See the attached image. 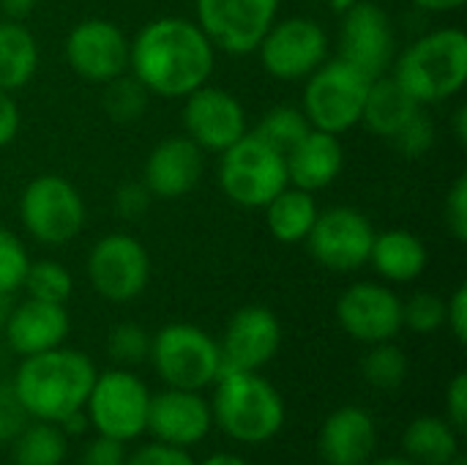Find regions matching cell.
Returning <instances> with one entry per match:
<instances>
[{
    "mask_svg": "<svg viewBox=\"0 0 467 465\" xmlns=\"http://www.w3.org/2000/svg\"><path fill=\"white\" fill-rule=\"evenodd\" d=\"M0 397H3V392H0Z\"/></svg>",
    "mask_w": 467,
    "mask_h": 465,
    "instance_id": "obj_53",
    "label": "cell"
},
{
    "mask_svg": "<svg viewBox=\"0 0 467 465\" xmlns=\"http://www.w3.org/2000/svg\"><path fill=\"white\" fill-rule=\"evenodd\" d=\"M71 332V318L66 312V304L25 299L16 304L5 321V340L14 354L33 356L52 348H60Z\"/></svg>",
    "mask_w": 467,
    "mask_h": 465,
    "instance_id": "obj_21",
    "label": "cell"
},
{
    "mask_svg": "<svg viewBox=\"0 0 467 465\" xmlns=\"http://www.w3.org/2000/svg\"><path fill=\"white\" fill-rule=\"evenodd\" d=\"M88 219L82 192L57 173L30 178L19 195V222L25 233L44 247H63L74 241Z\"/></svg>",
    "mask_w": 467,
    "mask_h": 465,
    "instance_id": "obj_7",
    "label": "cell"
},
{
    "mask_svg": "<svg viewBox=\"0 0 467 465\" xmlns=\"http://www.w3.org/2000/svg\"><path fill=\"white\" fill-rule=\"evenodd\" d=\"M446 326L460 345L467 343V285H460L446 301Z\"/></svg>",
    "mask_w": 467,
    "mask_h": 465,
    "instance_id": "obj_43",
    "label": "cell"
},
{
    "mask_svg": "<svg viewBox=\"0 0 467 465\" xmlns=\"http://www.w3.org/2000/svg\"><path fill=\"white\" fill-rule=\"evenodd\" d=\"M19 126H22V115H19V104H16L14 93L0 90V148H5L16 140Z\"/></svg>",
    "mask_w": 467,
    "mask_h": 465,
    "instance_id": "obj_44",
    "label": "cell"
},
{
    "mask_svg": "<svg viewBox=\"0 0 467 465\" xmlns=\"http://www.w3.org/2000/svg\"><path fill=\"white\" fill-rule=\"evenodd\" d=\"M205 173V151L186 134L167 137L153 145L145 159L142 184L153 200H178L189 195Z\"/></svg>",
    "mask_w": 467,
    "mask_h": 465,
    "instance_id": "obj_20",
    "label": "cell"
},
{
    "mask_svg": "<svg viewBox=\"0 0 467 465\" xmlns=\"http://www.w3.org/2000/svg\"><path fill=\"white\" fill-rule=\"evenodd\" d=\"M90 288L112 304L140 299L150 282V255L131 233L115 230L101 236L85 260Z\"/></svg>",
    "mask_w": 467,
    "mask_h": 465,
    "instance_id": "obj_10",
    "label": "cell"
},
{
    "mask_svg": "<svg viewBox=\"0 0 467 465\" xmlns=\"http://www.w3.org/2000/svg\"><path fill=\"white\" fill-rule=\"evenodd\" d=\"M446 227L462 244L467 241V175H460L446 195Z\"/></svg>",
    "mask_w": 467,
    "mask_h": 465,
    "instance_id": "obj_39",
    "label": "cell"
},
{
    "mask_svg": "<svg viewBox=\"0 0 467 465\" xmlns=\"http://www.w3.org/2000/svg\"><path fill=\"white\" fill-rule=\"evenodd\" d=\"M402 452L416 465H451L460 458V433L449 419L419 417L402 433Z\"/></svg>",
    "mask_w": 467,
    "mask_h": 465,
    "instance_id": "obj_27",
    "label": "cell"
},
{
    "mask_svg": "<svg viewBox=\"0 0 467 465\" xmlns=\"http://www.w3.org/2000/svg\"><path fill=\"white\" fill-rule=\"evenodd\" d=\"M156 375L170 389L202 392L222 373L219 343L194 323H167L150 337L148 354Z\"/></svg>",
    "mask_w": 467,
    "mask_h": 465,
    "instance_id": "obj_8",
    "label": "cell"
},
{
    "mask_svg": "<svg viewBox=\"0 0 467 465\" xmlns=\"http://www.w3.org/2000/svg\"><path fill=\"white\" fill-rule=\"evenodd\" d=\"M197 465H249V460H244L235 452H213V455H208L202 463Z\"/></svg>",
    "mask_w": 467,
    "mask_h": 465,
    "instance_id": "obj_49",
    "label": "cell"
},
{
    "mask_svg": "<svg viewBox=\"0 0 467 465\" xmlns=\"http://www.w3.org/2000/svg\"><path fill=\"white\" fill-rule=\"evenodd\" d=\"M375 241V227L367 214L350 206L326 208L317 214L306 247L312 258L337 274H353L367 266Z\"/></svg>",
    "mask_w": 467,
    "mask_h": 465,
    "instance_id": "obj_14",
    "label": "cell"
},
{
    "mask_svg": "<svg viewBox=\"0 0 467 465\" xmlns=\"http://www.w3.org/2000/svg\"><path fill=\"white\" fill-rule=\"evenodd\" d=\"M216 178L233 206L260 211L287 186V162L282 151L260 140L254 132H246L238 143L222 151Z\"/></svg>",
    "mask_w": 467,
    "mask_h": 465,
    "instance_id": "obj_6",
    "label": "cell"
},
{
    "mask_svg": "<svg viewBox=\"0 0 467 465\" xmlns=\"http://www.w3.org/2000/svg\"><path fill=\"white\" fill-rule=\"evenodd\" d=\"M421 107L454 99L467 82V36L460 27H438L402 52L389 71Z\"/></svg>",
    "mask_w": 467,
    "mask_h": 465,
    "instance_id": "obj_3",
    "label": "cell"
},
{
    "mask_svg": "<svg viewBox=\"0 0 467 465\" xmlns=\"http://www.w3.org/2000/svg\"><path fill=\"white\" fill-rule=\"evenodd\" d=\"M282 348V323L274 310L263 304H246L227 321L219 351L222 370L260 373Z\"/></svg>",
    "mask_w": 467,
    "mask_h": 465,
    "instance_id": "obj_18",
    "label": "cell"
},
{
    "mask_svg": "<svg viewBox=\"0 0 467 465\" xmlns=\"http://www.w3.org/2000/svg\"><path fill=\"white\" fill-rule=\"evenodd\" d=\"M41 63V47L36 33L16 19H0V90L25 88Z\"/></svg>",
    "mask_w": 467,
    "mask_h": 465,
    "instance_id": "obj_26",
    "label": "cell"
},
{
    "mask_svg": "<svg viewBox=\"0 0 467 465\" xmlns=\"http://www.w3.org/2000/svg\"><path fill=\"white\" fill-rule=\"evenodd\" d=\"M150 203H153V195L148 192V186H145L142 181H126V184H120V186L115 189V195H112V208H115V214H118L120 219H129V222L145 217L148 208H150Z\"/></svg>",
    "mask_w": 467,
    "mask_h": 465,
    "instance_id": "obj_38",
    "label": "cell"
},
{
    "mask_svg": "<svg viewBox=\"0 0 467 465\" xmlns=\"http://www.w3.org/2000/svg\"><path fill=\"white\" fill-rule=\"evenodd\" d=\"M372 77L358 66L337 58H326L309 77L301 93V110L312 129L328 134H345L361 123L367 90Z\"/></svg>",
    "mask_w": 467,
    "mask_h": 465,
    "instance_id": "obj_5",
    "label": "cell"
},
{
    "mask_svg": "<svg viewBox=\"0 0 467 465\" xmlns=\"http://www.w3.org/2000/svg\"><path fill=\"white\" fill-rule=\"evenodd\" d=\"M402 326L416 334H435L446 326V301L438 293L419 291L402 301Z\"/></svg>",
    "mask_w": 467,
    "mask_h": 465,
    "instance_id": "obj_34",
    "label": "cell"
},
{
    "mask_svg": "<svg viewBox=\"0 0 467 465\" xmlns=\"http://www.w3.org/2000/svg\"><path fill=\"white\" fill-rule=\"evenodd\" d=\"M148 406V384L129 367H115L96 375L85 403V417L99 436L129 444L145 433Z\"/></svg>",
    "mask_w": 467,
    "mask_h": 465,
    "instance_id": "obj_9",
    "label": "cell"
},
{
    "mask_svg": "<svg viewBox=\"0 0 467 465\" xmlns=\"http://www.w3.org/2000/svg\"><path fill=\"white\" fill-rule=\"evenodd\" d=\"M36 8H38V0H0V14H3V19L25 22Z\"/></svg>",
    "mask_w": 467,
    "mask_h": 465,
    "instance_id": "obj_46",
    "label": "cell"
},
{
    "mask_svg": "<svg viewBox=\"0 0 467 465\" xmlns=\"http://www.w3.org/2000/svg\"><path fill=\"white\" fill-rule=\"evenodd\" d=\"M11 444L14 465H63L68 455V441L60 425L41 419L25 425Z\"/></svg>",
    "mask_w": 467,
    "mask_h": 465,
    "instance_id": "obj_29",
    "label": "cell"
},
{
    "mask_svg": "<svg viewBox=\"0 0 467 465\" xmlns=\"http://www.w3.org/2000/svg\"><path fill=\"white\" fill-rule=\"evenodd\" d=\"M216 66V47L186 16H156L131 38L129 74L161 99H186L202 88Z\"/></svg>",
    "mask_w": 467,
    "mask_h": 465,
    "instance_id": "obj_1",
    "label": "cell"
},
{
    "mask_svg": "<svg viewBox=\"0 0 467 465\" xmlns=\"http://www.w3.org/2000/svg\"><path fill=\"white\" fill-rule=\"evenodd\" d=\"M339 58L364 74L383 77L397 58V33L386 8L375 0H356L339 16Z\"/></svg>",
    "mask_w": 467,
    "mask_h": 465,
    "instance_id": "obj_15",
    "label": "cell"
},
{
    "mask_svg": "<svg viewBox=\"0 0 467 465\" xmlns=\"http://www.w3.org/2000/svg\"><path fill=\"white\" fill-rule=\"evenodd\" d=\"M96 375L99 373L90 356L60 345L44 354L22 356V365L14 373L11 397L27 417L60 425L71 414L85 411Z\"/></svg>",
    "mask_w": 467,
    "mask_h": 465,
    "instance_id": "obj_2",
    "label": "cell"
},
{
    "mask_svg": "<svg viewBox=\"0 0 467 465\" xmlns=\"http://www.w3.org/2000/svg\"><path fill=\"white\" fill-rule=\"evenodd\" d=\"M27 269H30L27 247L16 233L0 227V299L22 288Z\"/></svg>",
    "mask_w": 467,
    "mask_h": 465,
    "instance_id": "obj_36",
    "label": "cell"
},
{
    "mask_svg": "<svg viewBox=\"0 0 467 465\" xmlns=\"http://www.w3.org/2000/svg\"><path fill=\"white\" fill-rule=\"evenodd\" d=\"M263 211H265L268 233L282 244L306 241V236H309L317 214H320L315 192H306V189H298L290 184Z\"/></svg>",
    "mask_w": 467,
    "mask_h": 465,
    "instance_id": "obj_28",
    "label": "cell"
},
{
    "mask_svg": "<svg viewBox=\"0 0 467 465\" xmlns=\"http://www.w3.org/2000/svg\"><path fill=\"white\" fill-rule=\"evenodd\" d=\"M309 129L312 126H309V121H306L301 107H296V104H276V107L263 112V118L257 121V126L252 132L260 140H265L268 145H274L276 151L287 153Z\"/></svg>",
    "mask_w": 467,
    "mask_h": 465,
    "instance_id": "obj_31",
    "label": "cell"
},
{
    "mask_svg": "<svg viewBox=\"0 0 467 465\" xmlns=\"http://www.w3.org/2000/svg\"><path fill=\"white\" fill-rule=\"evenodd\" d=\"M367 263L375 269V274L383 282L408 285V282L419 280L427 271L430 252H427L424 241L416 233L394 227V230L375 233Z\"/></svg>",
    "mask_w": 467,
    "mask_h": 465,
    "instance_id": "obj_24",
    "label": "cell"
},
{
    "mask_svg": "<svg viewBox=\"0 0 467 465\" xmlns=\"http://www.w3.org/2000/svg\"><path fill=\"white\" fill-rule=\"evenodd\" d=\"M129 52L131 38L104 16H88L77 22L63 41L68 69L93 85H107L129 74Z\"/></svg>",
    "mask_w": 467,
    "mask_h": 465,
    "instance_id": "obj_13",
    "label": "cell"
},
{
    "mask_svg": "<svg viewBox=\"0 0 467 465\" xmlns=\"http://www.w3.org/2000/svg\"><path fill=\"white\" fill-rule=\"evenodd\" d=\"M287 184L306 189V192H320L328 189L345 167V148L337 134L309 129L287 153Z\"/></svg>",
    "mask_w": 467,
    "mask_h": 465,
    "instance_id": "obj_23",
    "label": "cell"
},
{
    "mask_svg": "<svg viewBox=\"0 0 467 465\" xmlns=\"http://www.w3.org/2000/svg\"><path fill=\"white\" fill-rule=\"evenodd\" d=\"M123 465H197L194 458L181 449V447H170V444H161V441H153V444H145L140 447L134 455L126 458Z\"/></svg>",
    "mask_w": 467,
    "mask_h": 465,
    "instance_id": "obj_40",
    "label": "cell"
},
{
    "mask_svg": "<svg viewBox=\"0 0 467 465\" xmlns=\"http://www.w3.org/2000/svg\"><path fill=\"white\" fill-rule=\"evenodd\" d=\"M213 425L238 444H265L285 428L287 411L279 389L252 370H222L213 381Z\"/></svg>",
    "mask_w": 467,
    "mask_h": 465,
    "instance_id": "obj_4",
    "label": "cell"
},
{
    "mask_svg": "<svg viewBox=\"0 0 467 465\" xmlns=\"http://www.w3.org/2000/svg\"><path fill=\"white\" fill-rule=\"evenodd\" d=\"M361 373L372 389L394 392L408 378V356L400 345H394V340L375 343V345H369V351L361 362Z\"/></svg>",
    "mask_w": 467,
    "mask_h": 465,
    "instance_id": "obj_30",
    "label": "cell"
},
{
    "mask_svg": "<svg viewBox=\"0 0 467 465\" xmlns=\"http://www.w3.org/2000/svg\"><path fill=\"white\" fill-rule=\"evenodd\" d=\"M353 3H356V0H331V11L342 16V14H345V11H348Z\"/></svg>",
    "mask_w": 467,
    "mask_h": 465,
    "instance_id": "obj_51",
    "label": "cell"
},
{
    "mask_svg": "<svg viewBox=\"0 0 467 465\" xmlns=\"http://www.w3.org/2000/svg\"><path fill=\"white\" fill-rule=\"evenodd\" d=\"M416 8L430 11V14H451L465 5V0H410Z\"/></svg>",
    "mask_w": 467,
    "mask_h": 465,
    "instance_id": "obj_47",
    "label": "cell"
},
{
    "mask_svg": "<svg viewBox=\"0 0 467 465\" xmlns=\"http://www.w3.org/2000/svg\"><path fill=\"white\" fill-rule=\"evenodd\" d=\"M451 132H454V137H457V143L460 145H465L467 143V107H457V112H454V121H451Z\"/></svg>",
    "mask_w": 467,
    "mask_h": 465,
    "instance_id": "obj_48",
    "label": "cell"
},
{
    "mask_svg": "<svg viewBox=\"0 0 467 465\" xmlns=\"http://www.w3.org/2000/svg\"><path fill=\"white\" fill-rule=\"evenodd\" d=\"M451 465H465V463H462V460H460V458H457V460H454V463H451Z\"/></svg>",
    "mask_w": 467,
    "mask_h": 465,
    "instance_id": "obj_52",
    "label": "cell"
},
{
    "mask_svg": "<svg viewBox=\"0 0 467 465\" xmlns=\"http://www.w3.org/2000/svg\"><path fill=\"white\" fill-rule=\"evenodd\" d=\"M150 93L131 77L123 74L104 85V110L118 123H134L145 115Z\"/></svg>",
    "mask_w": 467,
    "mask_h": 465,
    "instance_id": "obj_33",
    "label": "cell"
},
{
    "mask_svg": "<svg viewBox=\"0 0 467 465\" xmlns=\"http://www.w3.org/2000/svg\"><path fill=\"white\" fill-rule=\"evenodd\" d=\"M22 288L27 291L30 299L66 304L74 293V277L57 260H36V263H30Z\"/></svg>",
    "mask_w": 467,
    "mask_h": 465,
    "instance_id": "obj_32",
    "label": "cell"
},
{
    "mask_svg": "<svg viewBox=\"0 0 467 465\" xmlns=\"http://www.w3.org/2000/svg\"><path fill=\"white\" fill-rule=\"evenodd\" d=\"M107 354L120 367H134L150 354V334L140 323H118L107 334Z\"/></svg>",
    "mask_w": 467,
    "mask_h": 465,
    "instance_id": "obj_35",
    "label": "cell"
},
{
    "mask_svg": "<svg viewBox=\"0 0 467 465\" xmlns=\"http://www.w3.org/2000/svg\"><path fill=\"white\" fill-rule=\"evenodd\" d=\"M211 428H213L211 403L200 392L167 386L164 392L150 395L145 433H150L156 441L189 449L205 441Z\"/></svg>",
    "mask_w": 467,
    "mask_h": 465,
    "instance_id": "obj_19",
    "label": "cell"
},
{
    "mask_svg": "<svg viewBox=\"0 0 467 465\" xmlns=\"http://www.w3.org/2000/svg\"><path fill=\"white\" fill-rule=\"evenodd\" d=\"M279 5L282 0H194V22L216 52L252 55L279 19Z\"/></svg>",
    "mask_w": 467,
    "mask_h": 465,
    "instance_id": "obj_12",
    "label": "cell"
},
{
    "mask_svg": "<svg viewBox=\"0 0 467 465\" xmlns=\"http://www.w3.org/2000/svg\"><path fill=\"white\" fill-rule=\"evenodd\" d=\"M421 110V104L391 77H375L369 82L367 90V101H364V112H361V123L383 137V140H394L400 134V129Z\"/></svg>",
    "mask_w": 467,
    "mask_h": 465,
    "instance_id": "obj_25",
    "label": "cell"
},
{
    "mask_svg": "<svg viewBox=\"0 0 467 465\" xmlns=\"http://www.w3.org/2000/svg\"><path fill=\"white\" fill-rule=\"evenodd\" d=\"M25 417H27V414L19 408L16 400L5 403V400L0 397V444L14 441V439L19 436V430L25 428Z\"/></svg>",
    "mask_w": 467,
    "mask_h": 465,
    "instance_id": "obj_45",
    "label": "cell"
},
{
    "mask_svg": "<svg viewBox=\"0 0 467 465\" xmlns=\"http://www.w3.org/2000/svg\"><path fill=\"white\" fill-rule=\"evenodd\" d=\"M331 38L326 27L312 16L276 19L257 44V60L263 71L279 82L306 79L326 58Z\"/></svg>",
    "mask_w": 467,
    "mask_h": 465,
    "instance_id": "obj_11",
    "label": "cell"
},
{
    "mask_svg": "<svg viewBox=\"0 0 467 465\" xmlns=\"http://www.w3.org/2000/svg\"><path fill=\"white\" fill-rule=\"evenodd\" d=\"M375 465H416L413 460H408L405 455H394V458H380Z\"/></svg>",
    "mask_w": 467,
    "mask_h": 465,
    "instance_id": "obj_50",
    "label": "cell"
},
{
    "mask_svg": "<svg viewBox=\"0 0 467 465\" xmlns=\"http://www.w3.org/2000/svg\"><path fill=\"white\" fill-rule=\"evenodd\" d=\"M337 321L356 343H389L402 332V299L386 282H353L337 299Z\"/></svg>",
    "mask_w": 467,
    "mask_h": 465,
    "instance_id": "obj_17",
    "label": "cell"
},
{
    "mask_svg": "<svg viewBox=\"0 0 467 465\" xmlns=\"http://www.w3.org/2000/svg\"><path fill=\"white\" fill-rule=\"evenodd\" d=\"M446 419L457 433H465L467 428V375L457 373L446 389Z\"/></svg>",
    "mask_w": 467,
    "mask_h": 465,
    "instance_id": "obj_42",
    "label": "cell"
},
{
    "mask_svg": "<svg viewBox=\"0 0 467 465\" xmlns=\"http://www.w3.org/2000/svg\"><path fill=\"white\" fill-rule=\"evenodd\" d=\"M317 449L326 465H367L378 449V425L358 406H342L326 417Z\"/></svg>",
    "mask_w": 467,
    "mask_h": 465,
    "instance_id": "obj_22",
    "label": "cell"
},
{
    "mask_svg": "<svg viewBox=\"0 0 467 465\" xmlns=\"http://www.w3.org/2000/svg\"><path fill=\"white\" fill-rule=\"evenodd\" d=\"M435 137H438V129H435V121L427 115V110L421 107L402 129L400 134L391 140L397 145V151L408 159H421L432 151L435 145Z\"/></svg>",
    "mask_w": 467,
    "mask_h": 465,
    "instance_id": "obj_37",
    "label": "cell"
},
{
    "mask_svg": "<svg viewBox=\"0 0 467 465\" xmlns=\"http://www.w3.org/2000/svg\"><path fill=\"white\" fill-rule=\"evenodd\" d=\"M126 463V449L120 441L107 439V436H96L93 441L85 444L79 465H123Z\"/></svg>",
    "mask_w": 467,
    "mask_h": 465,
    "instance_id": "obj_41",
    "label": "cell"
},
{
    "mask_svg": "<svg viewBox=\"0 0 467 465\" xmlns=\"http://www.w3.org/2000/svg\"><path fill=\"white\" fill-rule=\"evenodd\" d=\"M181 101L186 137L194 140L205 153H222L249 132V118L241 99L219 85L205 82Z\"/></svg>",
    "mask_w": 467,
    "mask_h": 465,
    "instance_id": "obj_16",
    "label": "cell"
}]
</instances>
